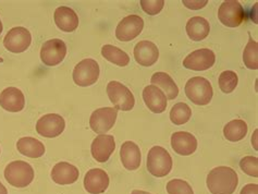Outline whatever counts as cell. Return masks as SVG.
<instances>
[{
    "label": "cell",
    "instance_id": "cell-1",
    "mask_svg": "<svg viewBox=\"0 0 258 194\" xmlns=\"http://www.w3.org/2000/svg\"><path fill=\"white\" fill-rule=\"evenodd\" d=\"M239 183L235 170L227 166L216 167L207 176V188L212 194H233Z\"/></svg>",
    "mask_w": 258,
    "mask_h": 194
},
{
    "label": "cell",
    "instance_id": "cell-2",
    "mask_svg": "<svg viewBox=\"0 0 258 194\" xmlns=\"http://www.w3.org/2000/svg\"><path fill=\"white\" fill-rule=\"evenodd\" d=\"M147 170L157 178L166 177L172 169V158L169 152L162 146H154L147 155Z\"/></svg>",
    "mask_w": 258,
    "mask_h": 194
},
{
    "label": "cell",
    "instance_id": "cell-3",
    "mask_svg": "<svg viewBox=\"0 0 258 194\" xmlns=\"http://www.w3.org/2000/svg\"><path fill=\"white\" fill-rule=\"evenodd\" d=\"M33 167L23 160H16L10 163L5 169V178L10 185L15 188H25L34 180Z\"/></svg>",
    "mask_w": 258,
    "mask_h": 194
},
{
    "label": "cell",
    "instance_id": "cell-4",
    "mask_svg": "<svg viewBox=\"0 0 258 194\" xmlns=\"http://www.w3.org/2000/svg\"><path fill=\"white\" fill-rule=\"evenodd\" d=\"M185 95L192 103L199 106H205L213 98V86L207 79L194 77L189 79L185 84Z\"/></svg>",
    "mask_w": 258,
    "mask_h": 194
},
{
    "label": "cell",
    "instance_id": "cell-5",
    "mask_svg": "<svg viewBox=\"0 0 258 194\" xmlns=\"http://www.w3.org/2000/svg\"><path fill=\"white\" fill-rule=\"evenodd\" d=\"M100 75L99 64L96 60L87 58L80 61L73 70V81L77 85L86 88L98 81Z\"/></svg>",
    "mask_w": 258,
    "mask_h": 194
},
{
    "label": "cell",
    "instance_id": "cell-6",
    "mask_svg": "<svg viewBox=\"0 0 258 194\" xmlns=\"http://www.w3.org/2000/svg\"><path fill=\"white\" fill-rule=\"evenodd\" d=\"M107 94L114 108L122 111H130L135 105L132 92L118 81H111L107 85Z\"/></svg>",
    "mask_w": 258,
    "mask_h": 194
},
{
    "label": "cell",
    "instance_id": "cell-7",
    "mask_svg": "<svg viewBox=\"0 0 258 194\" xmlns=\"http://www.w3.org/2000/svg\"><path fill=\"white\" fill-rule=\"evenodd\" d=\"M218 19L227 28H237L245 20V12L237 0H226L219 7Z\"/></svg>",
    "mask_w": 258,
    "mask_h": 194
},
{
    "label": "cell",
    "instance_id": "cell-8",
    "mask_svg": "<svg viewBox=\"0 0 258 194\" xmlns=\"http://www.w3.org/2000/svg\"><path fill=\"white\" fill-rule=\"evenodd\" d=\"M32 43V35L28 29L17 26L11 29L4 39V46L7 50L13 53H21L28 49Z\"/></svg>",
    "mask_w": 258,
    "mask_h": 194
},
{
    "label": "cell",
    "instance_id": "cell-9",
    "mask_svg": "<svg viewBox=\"0 0 258 194\" xmlns=\"http://www.w3.org/2000/svg\"><path fill=\"white\" fill-rule=\"evenodd\" d=\"M67 55V45L59 38L49 39L43 44L40 49V59L48 67L58 66L63 61Z\"/></svg>",
    "mask_w": 258,
    "mask_h": 194
},
{
    "label": "cell",
    "instance_id": "cell-10",
    "mask_svg": "<svg viewBox=\"0 0 258 194\" xmlns=\"http://www.w3.org/2000/svg\"><path fill=\"white\" fill-rule=\"evenodd\" d=\"M118 117V110L110 107H104V108H98L91 115L90 125L91 129L99 133V135H105L109 130L113 128L115 120Z\"/></svg>",
    "mask_w": 258,
    "mask_h": 194
},
{
    "label": "cell",
    "instance_id": "cell-11",
    "mask_svg": "<svg viewBox=\"0 0 258 194\" xmlns=\"http://www.w3.org/2000/svg\"><path fill=\"white\" fill-rule=\"evenodd\" d=\"M144 29V21L138 15L125 17L115 29V37L120 42H130L137 38Z\"/></svg>",
    "mask_w": 258,
    "mask_h": 194
},
{
    "label": "cell",
    "instance_id": "cell-12",
    "mask_svg": "<svg viewBox=\"0 0 258 194\" xmlns=\"http://www.w3.org/2000/svg\"><path fill=\"white\" fill-rule=\"evenodd\" d=\"M216 62V55L212 49L201 48L192 51L183 60V67L193 71H206Z\"/></svg>",
    "mask_w": 258,
    "mask_h": 194
},
{
    "label": "cell",
    "instance_id": "cell-13",
    "mask_svg": "<svg viewBox=\"0 0 258 194\" xmlns=\"http://www.w3.org/2000/svg\"><path fill=\"white\" fill-rule=\"evenodd\" d=\"M66 121L62 116L58 113H48L38 119L36 123V132L44 138H57L64 131Z\"/></svg>",
    "mask_w": 258,
    "mask_h": 194
},
{
    "label": "cell",
    "instance_id": "cell-14",
    "mask_svg": "<svg viewBox=\"0 0 258 194\" xmlns=\"http://www.w3.org/2000/svg\"><path fill=\"white\" fill-rule=\"evenodd\" d=\"M114 150V138L109 135H99L94 139L91 146L92 156L98 163H106Z\"/></svg>",
    "mask_w": 258,
    "mask_h": 194
},
{
    "label": "cell",
    "instance_id": "cell-15",
    "mask_svg": "<svg viewBox=\"0 0 258 194\" xmlns=\"http://www.w3.org/2000/svg\"><path fill=\"white\" fill-rule=\"evenodd\" d=\"M109 176L103 169L88 170L84 177V188L90 194H101L109 186Z\"/></svg>",
    "mask_w": 258,
    "mask_h": 194
},
{
    "label": "cell",
    "instance_id": "cell-16",
    "mask_svg": "<svg viewBox=\"0 0 258 194\" xmlns=\"http://www.w3.org/2000/svg\"><path fill=\"white\" fill-rule=\"evenodd\" d=\"M171 147L179 155L189 156L198 150V140L192 133L175 132L171 137Z\"/></svg>",
    "mask_w": 258,
    "mask_h": 194
},
{
    "label": "cell",
    "instance_id": "cell-17",
    "mask_svg": "<svg viewBox=\"0 0 258 194\" xmlns=\"http://www.w3.org/2000/svg\"><path fill=\"white\" fill-rule=\"evenodd\" d=\"M134 58L139 64L151 67L157 62L159 58L158 47L149 41L139 42L134 47Z\"/></svg>",
    "mask_w": 258,
    "mask_h": 194
},
{
    "label": "cell",
    "instance_id": "cell-18",
    "mask_svg": "<svg viewBox=\"0 0 258 194\" xmlns=\"http://www.w3.org/2000/svg\"><path fill=\"white\" fill-rule=\"evenodd\" d=\"M79 176L80 171L77 167L67 162L56 164L51 170V179L53 182L60 185H68L77 182Z\"/></svg>",
    "mask_w": 258,
    "mask_h": 194
},
{
    "label": "cell",
    "instance_id": "cell-19",
    "mask_svg": "<svg viewBox=\"0 0 258 194\" xmlns=\"http://www.w3.org/2000/svg\"><path fill=\"white\" fill-rule=\"evenodd\" d=\"M0 106L9 112H19L25 106V97L21 90L7 88L0 94Z\"/></svg>",
    "mask_w": 258,
    "mask_h": 194
},
{
    "label": "cell",
    "instance_id": "cell-20",
    "mask_svg": "<svg viewBox=\"0 0 258 194\" xmlns=\"http://www.w3.org/2000/svg\"><path fill=\"white\" fill-rule=\"evenodd\" d=\"M143 99L148 109L154 113H162L167 108V97L157 86L148 85L143 91Z\"/></svg>",
    "mask_w": 258,
    "mask_h": 194
},
{
    "label": "cell",
    "instance_id": "cell-21",
    "mask_svg": "<svg viewBox=\"0 0 258 194\" xmlns=\"http://www.w3.org/2000/svg\"><path fill=\"white\" fill-rule=\"evenodd\" d=\"M53 19H55V23L58 26V29L67 33L76 31L80 22L76 11L66 6L59 7L56 9Z\"/></svg>",
    "mask_w": 258,
    "mask_h": 194
},
{
    "label": "cell",
    "instance_id": "cell-22",
    "mask_svg": "<svg viewBox=\"0 0 258 194\" xmlns=\"http://www.w3.org/2000/svg\"><path fill=\"white\" fill-rule=\"evenodd\" d=\"M120 157L122 165L127 170H137L140 168L142 154L138 144L132 141H126L121 146Z\"/></svg>",
    "mask_w": 258,
    "mask_h": 194
},
{
    "label": "cell",
    "instance_id": "cell-23",
    "mask_svg": "<svg viewBox=\"0 0 258 194\" xmlns=\"http://www.w3.org/2000/svg\"><path fill=\"white\" fill-rule=\"evenodd\" d=\"M186 34L195 42H200L205 39L210 32L209 22L205 18L193 17L186 23Z\"/></svg>",
    "mask_w": 258,
    "mask_h": 194
},
{
    "label": "cell",
    "instance_id": "cell-24",
    "mask_svg": "<svg viewBox=\"0 0 258 194\" xmlns=\"http://www.w3.org/2000/svg\"><path fill=\"white\" fill-rule=\"evenodd\" d=\"M17 149L20 154L30 158L42 157L46 152L45 145L39 140L31 137L20 139L17 143Z\"/></svg>",
    "mask_w": 258,
    "mask_h": 194
},
{
    "label": "cell",
    "instance_id": "cell-25",
    "mask_svg": "<svg viewBox=\"0 0 258 194\" xmlns=\"http://www.w3.org/2000/svg\"><path fill=\"white\" fill-rule=\"evenodd\" d=\"M152 85L157 86L159 90L165 93L167 99H174L179 95L178 85L172 80V78L166 72H156L151 79Z\"/></svg>",
    "mask_w": 258,
    "mask_h": 194
},
{
    "label": "cell",
    "instance_id": "cell-26",
    "mask_svg": "<svg viewBox=\"0 0 258 194\" xmlns=\"http://www.w3.org/2000/svg\"><path fill=\"white\" fill-rule=\"evenodd\" d=\"M247 124L244 120L235 119L228 122L223 128V136L230 142H239L247 135Z\"/></svg>",
    "mask_w": 258,
    "mask_h": 194
},
{
    "label": "cell",
    "instance_id": "cell-27",
    "mask_svg": "<svg viewBox=\"0 0 258 194\" xmlns=\"http://www.w3.org/2000/svg\"><path fill=\"white\" fill-rule=\"evenodd\" d=\"M101 55L108 61L119 67H125L130 63V57L122 49L112 45H105L101 48Z\"/></svg>",
    "mask_w": 258,
    "mask_h": 194
},
{
    "label": "cell",
    "instance_id": "cell-28",
    "mask_svg": "<svg viewBox=\"0 0 258 194\" xmlns=\"http://www.w3.org/2000/svg\"><path fill=\"white\" fill-rule=\"evenodd\" d=\"M192 117V109L185 103L175 104L170 111V120L175 125L185 124Z\"/></svg>",
    "mask_w": 258,
    "mask_h": 194
},
{
    "label": "cell",
    "instance_id": "cell-29",
    "mask_svg": "<svg viewBox=\"0 0 258 194\" xmlns=\"http://www.w3.org/2000/svg\"><path fill=\"white\" fill-rule=\"evenodd\" d=\"M243 61L246 68L250 70L258 69V44L252 37H249L248 43L244 49Z\"/></svg>",
    "mask_w": 258,
    "mask_h": 194
},
{
    "label": "cell",
    "instance_id": "cell-30",
    "mask_svg": "<svg viewBox=\"0 0 258 194\" xmlns=\"http://www.w3.org/2000/svg\"><path fill=\"white\" fill-rule=\"evenodd\" d=\"M218 81L220 90L226 94H229V93H232L235 90L237 83H239V78H237V75L234 71L228 70L221 72Z\"/></svg>",
    "mask_w": 258,
    "mask_h": 194
},
{
    "label": "cell",
    "instance_id": "cell-31",
    "mask_svg": "<svg viewBox=\"0 0 258 194\" xmlns=\"http://www.w3.org/2000/svg\"><path fill=\"white\" fill-rule=\"evenodd\" d=\"M168 194H194L192 186L182 179H172L167 183Z\"/></svg>",
    "mask_w": 258,
    "mask_h": 194
},
{
    "label": "cell",
    "instance_id": "cell-32",
    "mask_svg": "<svg viewBox=\"0 0 258 194\" xmlns=\"http://www.w3.org/2000/svg\"><path fill=\"white\" fill-rule=\"evenodd\" d=\"M240 168L247 176L258 177V158L255 156L243 157L240 162Z\"/></svg>",
    "mask_w": 258,
    "mask_h": 194
},
{
    "label": "cell",
    "instance_id": "cell-33",
    "mask_svg": "<svg viewBox=\"0 0 258 194\" xmlns=\"http://www.w3.org/2000/svg\"><path fill=\"white\" fill-rule=\"evenodd\" d=\"M142 9L149 16H156L164 9V0H141L140 2Z\"/></svg>",
    "mask_w": 258,
    "mask_h": 194
},
{
    "label": "cell",
    "instance_id": "cell-34",
    "mask_svg": "<svg viewBox=\"0 0 258 194\" xmlns=\"http://www.w3.org/2000/svg\"><path fill=\"white\" fill-rule=\"evenodd\" d=\"M183 5L191 10H200L207 6L208 0H183Z\"/></svg>",
    "mask_w": 258,
    "mask_h": 194
},
{
    "label": "cell",
    "instance_id": "cell-35",
    "mask_svg": "<svg viewBox=\"0 0 258 194\" xmlns=\"http://www.w3.org/2000/svg\"><path fill=\"white\" fill-rule=\"evenodd\" d=\"M240 194H258V184L248 183L246 185H244Z\"/></svg>",
    "mask_w": 258,
    "mask_h": 194
},
{
    "label": "cell",
    "instance_id": "cell-36",
    "mask_svg": "<svg viewBox=\"0 0 258 194\" xmlns=\"http://www.w3.org/2000/svg\"><path fill=\"white\" fill-rule=\"evenodd\" d=\"M0 194H8V191H7L6 186L2 182H0Z\"/></svg>",
    "mask_w": 258,
    "mask_h": 194
},
{
    "label": "cell",
    "instance_id": "cell-37",
    "mask_svg": "<svg viewBox=\"0 0 258 194\" xmlns=\"http://www.w3.org/2000/svg\"><path fill=\"white\" fill-rule=\"evenodd\" d=\"M131 194H152V193L146 192V191H142V190H133Z\"/></svg>",
    "mask_w": 258,
    "mask_h": 194
},
{
    "label": "cell",
    "instance_id": "cell-38",
    "mask_svg": "<svg viewBox=\"0 0 258 194\" xmlns=\"http://www.w3.org/2000/svg\"><path fill=\"white\" fill-rule=\"evenodd\" d=\"M3 32V23H2V20H0V34H2Z\"/></svg>",
    "mask_w": 258,
    "mask_h": 194
},
{
    "label": "cell",
    "instance_id": "cell-39",
    "mask_svg": "<svg viewBox=\"0 0 258 194\" xmlns=\"http://www.w3.org/2000/svg\"><path fill=\"white\" fill-rule=\"evenodd\" d=\"M4 61V59L3 58H0V62H3Z\"/></svg>",
    "mask_w": 258,
    "mask_h": 194
},
{
    "label": "cell",
    "instance_id": "cell-40",
    "mask_svg": "<svg viewBox=\"0 0 258 194\" xmlns=\"http://www.w3.org/2000/svg\"><path fill=\"white\" fill-rule=\"evenodd\" d=\"M0 152H2V151H0Z\"/></svg>",
    "mask_w": 258,
    "mask_h": 194
}]
</instances>
